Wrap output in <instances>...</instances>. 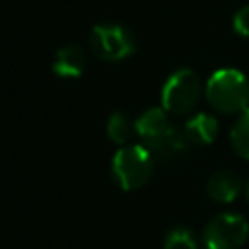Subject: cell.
Here are the masks:
<instances>
[{"mask_svg":"<svg viewBox=\"0 0 249 249\" xmlns=\"http://www.w3.org/2000/svg\"><path fill=\"white\" fill-rule=\"evenodd\" d=\"M245 195H247V198H249V183H247V187H245Z\"/></svg>","mask_w":249,"mask_h":249,"instance_id":"5bb4252c","label":"cell"},{"mask_svg":"<svg viewBox=\"0 0 249 249\" xmlns=\"http://www.w3.org/2000/svg\"><path fill=\"white\" fill-rule=\"evenodd\" d=\"M134 132L156 160L167 161L177 158L189 146L185 132L179 130L163 107H150L134 121Z\"/></svg>","mask_w":249,"mask_h":249,"instance_id":"6da1fadb","label":"cell"},{"mask_svg":"<svg viewBox=\"0 0 249 249\" xmlns=\"http://www.w3.org/2000/svg\"><path fill=\"white\" fill-rule=\"evenodd\" d=\"M233 29L239 37L249 39V4L241 6L233 16Z\"/></svg>","mask_w":249,"mask_h":249,"instance_id":"4fadbf2b","label":"cell"},{"mask_svg":"<svg viewBox=\"0 0 249 249\" xmlns=\"http://www.w3.org/2000/svg\"><path fill=\"white\" fill-rule=\"evenodd\" d=\"M230 144L239 158L249 160V107L235 119L230 130Z\"/></svg>","mask_w":249,"mask_h":249,"instance_id":"8fae6325","label":"cell"},{"mask_svg":"<svg viewBox=\"0 0 249 249\" xmlns=\"http://www.w3.org/2000/svg\"><path fill=\"white\" fill-rule=\"evenodd\" d=\"M105 130H107V136L111 142L124 146L134 132V123L128 119V115L124 111H115L109 115Z\"/></svg>","mask_w":249,"mask_h":249,"instance_id":"30bf717a","label":"cell"},{"mask_svg":"<svg viewBox=\"0 0 249 249\" xmlns=\"http://www.w3.org/2000/svg\"><path fill=\"white\" fill-rule=\"evenodd\" d=\"M202 91L204 86L200 84V78L195 70L177 68L161 86V107L175 117L189 115L200 101Z\"/></svg>","mask_w":249,"mask_h":249,"instance_id":"277c9868","label":"cell"},{"mask_svg":"<svg viewBox=\"0 0 249 249\" xmlns=\"http://www.w3.org/2000/svg\"><path fill=\"white\" fill-rule=\"evenodd\" d=\"M183 132H185V138L189 144L206 146L216 140V136L220 132V123L210 113H195L193 117L187 119Z\"/></svg>","mask_w":249,"mask_h":249,"instance_id":"9c48e42d","label":"cell"},{"mask_svg":"<svg viewBox=\"0 0 249 249\" xmlns=\"http://www.w3.org/2000/svg\"><path fill=\"white\" fill-rule=\"evenodd\" d=\"M204 97L218 113L239 115L249 107V78L237 68H218L204 84Z\"/></svg>","mask_w":249,"mask_h":249,"instance_id":"7a4b0ae2","label":"cell"},{"mask_svg":"<svg viewBox=\"0 0 249 249\" xmlns=\"http://www.w3.org/2000/svg\"><path fill=\"white\" fill-rule=\"evenodd\" d=\"M241 191H243L241 177L231 169H218V171L210 173V177L206 181L208 196L222 204L233 202L241 195Z\"/></svg>","mask_w":249,"mask_h":249,"instance_id":"52a82bcc","label":"cell"},{"mask_svg":"<svg viewBox=\"0 0 249 249\" xmlns=\"http://www.w3.org/2000/svg\"><path fill=\"white\" fill-rule=\"evenodd\" d=\"M154 165L156 158L144 144H126L115 152L111 173L123 191H136L152 179Z\"/></svg>","mask_w":249,"mask_h":249,"instance_id":"3957f363","label":"cell"},{"mask_svg":"<svg viewBox=\"0 0 249 249\" xmlns=\"http://www.w3.org/2000/svg\"><path fill=\"white\" fill-rule=\"evenodd\" d=\"M163 249H198V237L187 226H173L163 237Z\"/></svg>","mask_w":249,"mask_h":249,"instance_id":"7c38bea8","label":"cell"},{"mask_svg":"<svg viewBox=\"0 0 249 249\" xmlns=\"http://www.w3.org/2000/svg\"><path fill=\"white\" fill-rule=\"evenodd\" d=\"M89 47L99 60L119 62L134 54L136 37L130 27L119 21H103L91 29Z\"/></svg>","mask_w":249,"mask_h":249,"instance_id":"5b68a950","label":"cell"},{"mask_svg":"<svg viewBox=\"0 0 249 249\" xmlns=\"http://www.w3.org/2000/svg\"><path fill=\"white\" fill-rule=\"evenodd\" d=\"M249 237V222L235 212H222L214 216L204 231L202 241L206 249H241Z\"/></svg>","mask_w":249,"mask_h":249,"instance_id":"8992f818","label":"cell"},{"mask_svg":"<svg viewBox=\"0 0 249 249\" xmlns=\"http://www.w3.org/2000/svg\"><path fill=\"white\" fill-rule=\"evenodd\" d=\"M86 64H88V54L84 47L76 43H68L54 53L53 72L58 78H78L84 74Z\"/></svg>","mask_w":249,"mask_h":249,"instance_id":"ba28073f","label":"cell"}]
</instances>
